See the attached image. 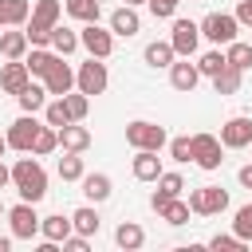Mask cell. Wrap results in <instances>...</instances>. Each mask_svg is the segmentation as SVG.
<instances>
[{
    "mask_svg": "<svg viewBox=\"0 0 252 252\" xmlns=\"http://www.w3.org/2000/svg\"><path fill=\"white\" fill-rule=\"evenodd\" d=\"M12 185L20 189V201L39 205V201L47 197V173H43V165H39L35 154L16 158V165H12Z\"/></svg>",
    "mask_w": 252,
    "mask_h": 252,
    "instance_id": "6da1fadb",
    "label": "cell"
},
{
    "mask_svg": "<svg viewBox=\"0 0 252 252\" xmlns=\"http://www.w3.org/2000/svg\"><path fill=\"white\" fill-rule=\"evenodd\" d=\"M126 142L134 146V150H165L169 146V138H165V126H158V122H146V118H134V122H126Z\"/></svg>",
    "mask_w": 252,
    "mask_h": 252,
    "instance_id": "7a4b0ae2",
    "label": "cell"
},
{
    "mask_svg": "<svg viewBox=\"0 0 252 252\" xmlns=\"http://www.w3.org/2000/svg\"><path fill=\"white\" fill-rule=\"evenodd\" d=\"M236 32H240V20H236L232 12H209V16L201 20V35H205L209 43H217V47H220V43L228 47V43L236 39Z\"/></svg>",
    "mask_w": 252,
    "mask_h": 252,
    "instance_id": "3957f363",
    "label": "cell"
},
{
    "mask_svg": "<svg viewBox=\"0 0 252 252\" xmlns=\"http://www.w3.org/2000/svg\"><path fill=\"white\" fill-rule=\"evenodd\" d=\"M189 209H193L197 217H217V213L228 209V193H224L220 185H201V189L189 193Z\"/></svg>",
    "mask_w": 252,
    "mask_h": 252,
    "instance_id": "277c9868",
    "label": "cell"
},
{
    "mask_svg": "<svg viewBox=\"0 0 252 252\" xmlns=\"http://www.w3.org/2000/svg\"><path fill=\"white\" fill-rule=\"evenodd\" d=\"M106 83H110L106 63H102V59H94V55L75 71V87H79L83 94H102V91H106Z\"/></svg>",
    "mask_w": 252,
    "mask_h": 252,
    "instance_id": "5b68a950",
    "label": "cell"
},
{
    "mask_svg": "<svg viewBox=\"0 0 252 252\" xmlns=\"http://www.w3.org/2000/svg\"><path fill=\"white\" fill-rule=\"evenodd\" d=\"M39 130H43V122H35V114H20V118L8 126V146H12V150H20V154H32V146H35Z\"/></svg>",
    "mask_w": 252,
    "mask_h": 252,
    "instance_id": "8992f818",
    "label": "cell"
},
{
    "mask_svg": "<svg viewBox=\"0 0 252 252\" xmlns=\"http://www.w3.org/2000/svg\"><path fill=\"white\" fill-rule=\"evenodd\" d=\"M220 154H224V142L217 134H205V130L193 134V161L201 169H220V161H224Z\"/></svg>",
    "mask_w": 252,
    "mask_h": 252,
    "instance_id": "52a82bcc",
    "label": "cell"
},
{
    "mask_svg": "<svg viewBox=\"0 0 252 252\" xmlns=\"http://www.w3.org/2000/svg\"><path fill=\"white\" fill-rule=\"evenodd\" d=\"M39 220L43 217H35V205L32 201H20V205L8 209V224H12V236L16 240H32L39 232Z\"/></svg>",
    "mask_w": 252,
    "mask_h": 252,
    "instance_id": "ba28073f",
    "label": "cell"
},
{
    "mask_svg": "<svg viewBox=\"0 0 252 252\" xmlns=\"http://www.w3.org/2000/svg\"><path fill=\"white\" fill-rule=\"evenodd\" d=\"M79 43L87 47V55L110 59V51H114V32H110V28H98V24H87V28L79 32Z\"/></svg>",
    "mask_w": 252,
    "mask_h": 252,
    "instance_id": "9c48e42d",
    "label": "cell"
},
{
    "mask_svg": "<svg viewBox=\"0 0 252 252\" xmlns=\"http://www.w3.org/2000/svg\"><path fill=\"white\" fill-rule=\"evenodd\" d=\"M169 43H173V51L177 55H193L197 51V43H201V24H193V20H173V32H169Z\"/></svg>",
    "mask_w": 252,
    "mask_h": 252,
    "instance_id": "30bf717a",
    "label": "cell"
},
{
    "mask_svg": "<svg viewBox=\"0 0 252 252\" xmlns=\"http://www.w3.org/2000/svg\"><path fill=\"white\" fill-rule=\"evenodd\" d=\"M28 83H32V71H28L24 59H8V63H0V91H4V94H20Z\"/></svg>",
    "mask_w": 252,
    "mask_h": 252,
    "instance_id": "8fae6325",
    "label": "cell"
},
{
    "mask_svg": "<svg viewBox=\"0 0 252 252\" xmlns=\"http://www.w3.org/2000/svg\"><path fill=\"white\" fill-rule=\"evenodd\" d=\"M220 142H224V150H244V146H252V118H244V114L228 118V122L220 126Z\"/></svg>",
    "mask_w": 252,
    "mask_h": 252,
    "instance_id": "7c38bea8",
    "label": "cell"
},
{
    "mask_svg": "<svg viewBox=\"0 0 252 252\" xmlns=\"http://www.w3.org/2000/svg\"><path fill=\"white\" fill-rule=\"evenodd\" d=\"M43 87H47V94H55V98H63V94H71L75 91V71L63 63V55L55 59V67L43 75Z\"/></svg>",
    "mask_w": 252,
    "mask_h": 252,
    "instance_id": "4fadbf2b",
    "label": "cell"
},
{
    "mask_svg": "<svg viewBox=\"0 0 252 252\" xmlns=\"http://www.w3.org/2000/svg\"><path fill=\"white\" fill-rule=\"evenodd\" d=\"M169 83H173V91H193L197 83H201V71H197V63H189L185 55H177L173 63H169Z\"/></svg>",
    "mask_w": 252,
    "mask_h": 252,
    "instance_id": "5bb4252c",
    "label": "cell"
},
{
    "mask_svg": "<svg viewBox=\"0 0 252 252\" xmlns=\"http://www.w3.org/2000/svg\"><path fill=\"white\" fill-rule=\"evenodd\" d=\"M110 32H114V35H126V39L142 32V20H138L134 4H126V8H114V12H110Z\"/></svg>",
    "mask_w": 252,
    "mask_h": 252,
    "instance_id": "9a60e30c",
    "label": "cell"
},
{
    "mask_svg": "<svg viewBox=\"0 0 252 252\" xmlns=\"http://www.w3.org/2000/svg\"><path fill=\"white\" fill-rule=\"evenodd\" d=\"M28 32L24 28H12V32H0V55L4 59H24L28 55Z\"/></svg>",
    "mask_w": 252,
    "mask_h": 252,
    "instance_id": "2e32d148",
    "label": "cell"
},
{
    "mask_svg": "<svg viewBox=\"0 0 252 252\" xmlns=\"http://www.w3.org/2000/svg\"><path fill=\"white\" fill-rule=\"evenodd\" d=\"M59 146L71 150V154H83L91 146V130L79 126V122H67V126H59Z\"/></svg>",
    "mask_w": 252,
    "mask_h": 252,
    "instance_id": "e0dca14e",
    "label": "cell"
},
{
    "mask_svg": "<svg viewBox=\"0 0 252 252\" xmlns=\"http://www.w3.org/2000/svg\"><path fill=\"white\" fill-rule=\"evenodd\" d=\"M134 177H138V181H158V177H161V158H158V150H138V154H134Z\"/></svg>",
    "mask_w": 252,
    "mask_h": 252,
    "instance_id": "ac0fdd59",
    "label": "cell"
},
{
    "mask_svg": "<svg viewBox=\"0 0 252 252\" xmlns=\"http://www.w3.org/2000/svg\"><path fill=\"white\" fill-rule=\"evenodd\" d=\"M39 232H43V240H55V244H63V240L75 232V224H71V217L55 213V217H43V220H39Z\"/></svg>",
    "mask_w": 252,
    "mask_h": 252,
    "instance_id": "d6986e66",
    "label": "cell"
},
{
    "mask_svg": "<svg viewBox=\"0 0 252 252\" xmlns=\"http://www.w3.org/2000/svg\"><path fill=\"white\" fill-rule=\"evenodd\" d=\"M114 244H118V248H126V252H134V248H142V244H146V228H142L138 220H122V224L114 228Z\"/></svg>",
    "mask_w": 252,
    "mask_h": 252,
    "instance_id": "ffe728a7",
    "label": "cell"
},
{
    "mask_svg": "<svg viewBox=\"0 0 252 252\" xmlns=\"http://www.w3.org/2000/svg\"><path fill=\"white\" fill-rule=\"evenodd\" d=\"M71 224H75V232L94 236V232L102 228V217H98V209H94V205H79V209L71 213Z\"/></svg>",
    "mask_w": 252,
    "mask_h": 252,
    "instance_id": "44dd1931",
    "label": "cell"
},
{
    "mask_svg": "<svg viewBox=\"0 0 252 252\" xmlns=\"http://www.w3.org/2000/svg\"><path fill=\"white\" fill-rule=\"evenodd\" d=\"M16 102H20V110H24V114H35V110H43V106H47V87L28 83V87L16 94Z\"/></svg>",
    "mask_w": 252,
    "mask_h": 252,
    "instance_id": "7402d4cb",
    "label": "cell"
},
{
    "mask_svg": "<svg viewBox=\"0 0 252 252\" xmlns=\"http://www.w3.org/2000/svg\"><path fill=\"white\" fill-rule=\"evenodd\" d=\"M83 193H87V201H94V205H102L106 197H110V177L106 173H83Z\"/></svg>",
    "mask_w": 252,
    "mask_h": 252,
    "instance_id": "603a6c76",
    "label": "cell"
},
{
    "mask_svg": "<svg viewBox=\"0 0 252 252\" xmlns=\"http://www.w3.org/2000/svg\"><path fill=\"white\" fill-rule=\"evenodd\" d=\"M189 201H181V197H169L161 209H158V217L165 220V224H173V228H181V224H189Z\"/></svg>",
    "mask_w": 252,
    "mask_h": 252,
    "instance_id": "cb8c5ba5",
    "label": "cell"
},
{
    "mask_svg": "<svg viewBox=\"0 0 252 252\" xmlns=\"http://www.w3.org/2000/svg\"><path fill=\"white\" fill-rule=\"evenodd\" d=\"M173 59H177V51H173L169 39H154V43H146V63H150V67H169Z\"/></svg>",
    "mask_w": 252,
    "mask_h": 252,
    "instance_id": "d4e9b609",
    "label": "cell"
},
{
    "mask_svg": "<svg viewBox=\"0 0 252 252\" xmlns=\"http://www.w3.org/2000/svg\"><path fill=\"white\" fill-rule=\"evenodd\" d=\"M63 8H67V16H75L83 24H98V12H102L98 0H63Z\"/></svg>",
    "mask_w": 252,
    "mask_h": 252,
    "instance_id": "484cf974",
    "label": "cell"
},
{
    "mask_svg": "<svg viewBox=\"0 0 252 252\" xmlns=\"http://www.w3.org/2000/svg\"><path fill=\"white\" fill-rule=\"evenodd\" d=\"M75 47H83V43H79V32H71V28H63V24H55V28H51V51L71 55Z\"/></svg>",
    "mask_w": 252,
    "mask_h": 252,
    "instance_id": "4316f807",
    "label": "cell"
},
{
    "mask_svg": "<svg viewBox=\"0 0 252 252\" xmlns=\"http://www.w3.org/2000/svg\"><path fill=\"white\" fill-rule=\"evenodd\" d=\"M55 59H59V51H47V47H32V55H28L24 63H28V71H32V75H39V79H43V75L55 67Z\"/></svg>",
    "mask_w": 252,
    "mask_h": 252,
    "instance_id": "83f0119b",
    "label": "cell"
},
{
    "mask_svg": "<svg viewBox=\"0 0 252 252\" xmlns=\"http://www.w3.org/2000/svg\"><path fill=\"white\" fill-rule=\"evenodd\" d=\"M240 83H244V71H236V67L228 63V67L213 79V91H217V94H236V91H240Z\"/></svg>",
    "mask_w": 252,
    "mask_h": 252,
    "instance_id": "f1b7e54d",
    "label": "cell"
},
{
    "mask_svg": "<svg viewBox=\"0 0 252 252\" xmlns=\"http://www.w3.org/2000/svg\"><path fill=\"white\" fill-rule=\"evenodd\" d=\"M43 122H47V126H55V130H59V126H67V122H75V118H71V110H67V98H51V102L43 106Z\"/></svg>",
    "mask_w": 252,
    "mask_h": 252,
    "instance_id": "f546056e",
    "label": "cell"
},
{
    "mask_svg": "<svg viewBox=\"0 0 252 252\" xmlns=\"http://www.w3.org/2000/svg\"><path fill=\"white\" fill-rule=\"evenodd\" d=\"M55 150H59V130L43 122V130H39V138H35L32 154H35V158H47V154H55Z\"/></svg>",
    "mask_w": 252,
    "mask_h": 252,
    "instance_id": "4dcf8cb0",
    "label": "cell"
},
{
    "mask_svg": "<svg viewBox=\"0 0 252 252\" xmlns=\"http://www.w3.org/2000/svg\"><path fill=\"white\" fill-rule=\"evenodd\" d=\"M83 158L79 154H71V150H63V158H59V177L63 181H83Z\"/></svg>",
    "mask_w": 252,
    "mask_h": 252,
    "instance_id": "1f68e13d",
    "label": "cell"
},
{
    "mask_svg": "<svg viewBox=\"0 0 252 252\" xmlns=\"http://www.w3.org/2000/svg\"><path fill=\"white\" fill-rule=\"evenodd\" d=\"M224 59H228L236 71H248V67H252V43L232 39V43H228V51H224Z\"/></svg>",
    "mask_w": 252,
    "mask_h": 252,
    "instance_id": "d6a6232c",
    "label": "cell"
},
{
    "mask_svg": "<svg viewBox=\"0 0 252 252\" xmlns=\"http://www.w3.org/2000/svg\"><path fill=\"white\" fill-rule=\"evenodd\" d=\"M224 67H228L224 51H205V55L197 59V71H201V75H209V79H217V75H220Z\"/></svg>",
    "mask_w": 252,
    "mask_h": 252,
    "instance_id": "836d02e7",
    "label": "cell"
},
{
    "mask_svg": "<svg viewBox=\"0 0 252 252\" xmlns=\"http://www.w3.org/2000/svg\"><path fill=\"white\" fill-rule=\"evenodd\" d=\"M63 98H67L71 118H75V122H83V118H87V110H91V94H83V91L75 87V91H71V94H63Z\"/></svg>",
    "mask_w": 252,
    "mask_h": 252,
    "instance_id": "e575fe53",
    "label": "cell"
},
{
    "mask_svg": "<svg viewBox=\"0 0 252 252\" xmlns=\"http://www.w3.org/2000/svg\"><path fill=\"white\" fill-rule=\"evenodd\" d=\"M4 12H8V28H24L28 16H32L28 0H4Z\"/></svg>",
    "mask_w": 252,
    "mask_h": 252,
    "instance_id": "d590c367",
    "label": "cell"
},
{
    "mask_svg": "<svg viewBox=\"0 0 252 252\" xmlns=\"http://www.w3.org/2000/svg\"><path fill=\"white\" fill-rule=\"evenodd\" d=\"M209 248H217V252H244V248H248V240H240L236 232H232V236L217 232V236H209Z\"/></svg>",
    "mask_w": 252,
    "mask_h": 252,
    "instance_id": "8d00e7d4",
    "label": "cell"
},
{
    "mask_svg": "<svg viewBox=\"0 0 252 252\" xmlns=\"http://www.w3.org/2000/svg\"><path fill=\"white\" fill-rule=\"evenodd\" d=\"M232 232L240 240H252V205H240L236 217H232Z\"/></svg>",
    "mask_w": 252,
    "mask_h": 252,
    "instance_id": "74e56055",
    "label": "cell"
},
{
    "mask_svg": "<svg viewBox=\"0 0 252 252\" xmlns=\"http://www.w3.org/2000/svg\"><path fill=\"white\" fill-rule=\"evenodd\" d=\"M169 158L181 161V165L193 161V138H185V134H181V138H169Z\"/></svg>",
    "mask_w": 252,
    "mask_h": 252,
    "instance_id": "f35d334b",
    "label": "cell"
},
{
    "mask_svg": "<svg viewBox=\"0 0 252 252\" xmlns=\"http://www.w3.org/2000/svg\"><path fill=\"white\" fill-rule=\"evenodd\" d=\"M158 189H161V193H169V197H181V189H185V177H181V173H165V169H161V177H158Z\"/></svg>",
    "mask_w": 252,
    "mask_h": 252,
    "instance_id": "ab89813d",
    "label": "cell"
},
{
    "mask_svg": "<svg viewBox=\"0 0 252 252\" xmlns=\"http://www.w3.org/2000/svg\"><path fill=\"white\" fill-rule=\"evenodd\" d=\"M177 4H181V0H150V12H154L158 20H169V16L177 12Z\"/></svg>",
    "mask_w": 252,
    "mask_h": 252,
    "instance_id": "60d3db41",
    "label": "cell"
},
{
    "mask_svg": "<svg viewBox=\"0 0 252 252\" xmlns=\"http://www.w3.org/2000/svg\"><path fill=\"white\" fill-rule=\"evenodd\" d=\"M63 248H67V252H87V236H83V232H71V236L63 240Z\"/></svg>",
    "mask_w": 252,
    "mask_h": 252,
    "instance_id": "b9f144b4",
    "label": "cell"
},
{
    "mask_svg": "<svg viewBox=\"0 0 252 252\" xmlns=\"http://www.w3.org/2000/svg\"><path fill=\"white\" fill-rule=\"evenodd\" d=\"M236 20L240 24H252V0H240L236 4Z\"/></svg>",
    "mask_w": 252,
    "mask_h": 252,
    "instance_id": "7bdbcfd3",
    "label": "cell"
},
{
    "mask_svg": "<svg viewBox=\"0 0 252 252\" xmlns=\"http://www.w3.org/2000/svg\"><path fill=\"white\" fill-rule=\"evenodd\" d=\"M236 177H240V185H244V189H252V161H248V165H240V173H236Z\"/></svg>",
    "mask_w": 252,
    "mask_h": 252,
    "instance_id": "ee69618b",
    "label": "cell"
},
{
    "mask_svg": "<svg viewBox=\"0 0 252 252\" xmlns=\"http://www.w3.org/2000/svg\"><path fill=\"white\" fill-rule=\"evenodd\" d=\"M8 185H12V165L0 161V189H8Z\"/></svg>",
    "mask_w": 252,
    "mask_h": 252,
    "instance_id": "f6af8a7d",
    "label": "cell"
},
{
    "mask_svg": "<svg viewBox=\"0 0 252 252\" xmlns=\"http://www.w3.org/2000/svg\"><path fill=\"white\" fill-rule=\"evenodd\" d=\"M12 248V236H0V252H8Z\"/></svg>",
    "mask_w": 252,
    "mask_h": 252,
    "instance_id": "bcb514c9",
    "label": "cell"
},
{
    "mask_svg": "<svg viewBox=\"0 0 252 252\" xmlns=\"http://www.w3.org/2000/svg\"><path fill=\"white\" fill-rule=\"evenodd\" d=\"M4 150H12V146H8V134H0V158H4Z\"/></svg>",
    "mask_w": 252,
    "mask_h": 252,
    "instance_id": "7dc6e473",
    "label": "cell"
},
{
    "mask_svg": "<svg viewBox=\"0 0 252 252\" xmlns=\"http://www.w3.org/2000/svg\"><path fill=\"white\" fill-rule=\"evenodd\" d=\"M0 28H8V12H4V0H0Z\"/></svg>",
    "mask_w": 252,
    "mask_h": 252,
    "instance_id": "c3c4849f",
    "label": "cell"
},
{
    "mask_svg": "<svg viewBox=\"0 0 252 252\" xmlns=\"http://www.w3.org/2000/svg\"><path fill=\"white\" fill-rule=\"evenodd\" d=\"M126 4H134V8H138V4H150V0H126Z\"/></svg>",
    "mask_w": 252,
    "mask_h": 252,
    "instance_id": "681fc988",
    "label": "cell"
},
{
    "mask_svg": "<svg viewBox=\"0 0 252 252\" xmlns=\"http://www.w3.org/2000/svg\"><path fill=\"white\" fill-rule=\"evenodd\" d=\"M0 217H8V209H4V201H0Z\"/></svg>",
    "mask_w": 252,
    "mask_h": 252,
    "instance_id": "f907efd6",
    "label": "cell"
},
{
    "mask_svg": "<svg viewBox=\"0 0 252 252\" xmlns=\"http://www.w3.org/2000/svg\"><path fill=\"white\" fill-rule=\"evenodd\" d=\"M248 150H252V146H248Z\"/></svg>",
    "mask_w": 252,
    "mask_h": 252,
    "instance_id": "816d5d0a",
    "label": "cell"
}]
</instances>
